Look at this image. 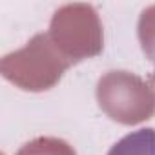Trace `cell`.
Listing matches in <instances>:
<instances>
[{
    "mask_svg": "<svg viewBox=\"0 0 155 155\" xmlns=\"http://www.w3.org/2000/svg\"><path fill=\"white\" fill-rule=\"evenodd\" d=\"M108 155H155V130L140 128L124 135L111 146Z\"/></svg>",
    "mask_w": 155,
    "mask_h": 155,
    "instance_id": "obj_1",
    "label": "cell"
}]
</instances>
